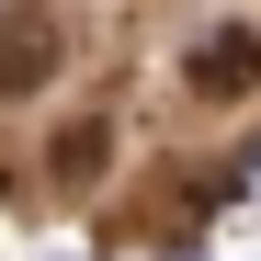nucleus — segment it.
<instances>
[{"mask_svg": "<svg viewBox=\"0 0 261 261\" xmlns=\"http://www.w3.org/2000/svg\"><path fill=\"white\" fill-rule=\"evenodd\" d=\"M102 159H114V137H102V125H68V137H57V182H91Z\"/></svg>", "mask_w": 261, "mask_h": 261, "instance_id": "3", "label": "nucleus"}, {"mask_svg": "<svg viewBox=\"0 0 261 261\" xmlns=\"http://www.w3.org/2000/svg\"><path fill=\"white\" fill-rule=\"evenodd\" d=\"M182 80H193V102H250L261 91V23H216L182 57Z\"/></svg>", "mask_w": 261, "mask_h": 261, "instance_id": "2", "label": "nucleus"}, {"mask_svg": "<svg viewBox=\"0 0 261 261\" xmlns=\"http://www.w3.org/2000/svg\"><path fill=\"white\" fill-rule=\"evenodd\" d=\"M57 68H68V23H57V0H12V12H0V102H34Z\"/></svg>", "mask_w": 261, "mask_h": 261, "instance_id": "1", "label": "nucleus"}]
</instances>
